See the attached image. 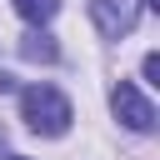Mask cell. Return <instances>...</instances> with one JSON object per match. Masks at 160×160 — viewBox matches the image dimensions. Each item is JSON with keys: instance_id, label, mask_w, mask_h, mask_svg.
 Masks as SVG:
<instances>
[{"instance_id": "1", "label": "cell", "mask_w": 160, "mask_h": 160, "mask_svg": "<svg viewBox=\"0 0 160 160\" xmlns=\"http://www.w3.org/2000/svg\"><path fill=\"white\" fill-rule=\"evenodd\" d=\"M20 120L35 135H65L75 110H70V100L55 85H30V90H20Z\"/></svg>"}, {"instance_id": "2", "label": "cell", "mask_w": 160, "mask_h": 160, "mask_svg": "<svg viewBox=\"0 0 160 160\" xmlns=\"http://www.w3.org/2000/svg\"><path fill=\"white\" fill-rule=\"evenodd\" d=\"M140 10H145V0H90V20H95V30L105 40L130 35L140 25Z\"/></svg>"}, {"instance_id": "3", "label": "cell", "mask_w": 160, "mask_h": 160, "mask_svg": "<svg viewBox=\"0 0 160 160\" xmlns=\"http://www.w3.org/2000/svg\"><path fill=\"white\" fill-rule=\"evenodd\" d=\"M110 110H115V120L125 125V130H135V135H145V130H155V105L130 85V80H120L115 90H110Z\"/></svg>"}, {"instance_id": "4", "label": "cell", "mask_w": 160, "mask_h": 160, "mask_svg": "<svg viewBox=\"0 0 160 160\" xmlns=\"http://www.w3.org/2000/svg\"><path fill=\"white\" fill-rule=\"evenodd\" d=\"M20 55H25V60H35V65H55V60H60V45H55L45 30H30V35L20 40Z\"/></svg>"}, {"instance_id": "5", "label": "cell", "mask_w": 160, "mask_h": 160, "mask_svg": "<svg viewBox=\"0 0 160 160\" xmlns=\"http://www.w3.org/2000/svg\"><path fill=\"white\" fill-rule=\"evenodd\" d=\"M10 5H15V15H20L25 25H35V30L60 15V0H10Z\"/></svg>"}, {"instance_id": "6", "label": "cell", "mask_w": 160, "mask_h": 160, "mask_svg": "<svg viewBox=\"0 0 160 160\" xmlns=\"http://www.w3.org/2000/svg\"><path fill=\"white\" fill-rule=\"evenodd\" d=\"M140 70H145V80H150V85H160V55H155V50L140 60Z\"/></svg>"}, {"instance_id": "7", "label": "cell", "mask_w": 160, "mask_h": 160, "mask_svg": "<svg viewBox=\"0 0 160 160\" xmlns=\"http://www.w3.org/2000/svg\"><path fill=\"white\" fill-rule=\"evenodd\" d=\"M10 90H15V75H5V70H0V95H10Z\"/></svg>"}, {"instance_id": "8", "label": "cell", "mask_w": 160, "mask_h": 160, "mask_svg": "<svg viewBox=\"0 0 160 160\" xmlns=\"http://www.w3.org/2000/svg\"><path fill=\"white\" fill-rule=\"evenodd\" d=\"M10 160H25V155H10Z\"/></svg>"}]
</instances>
